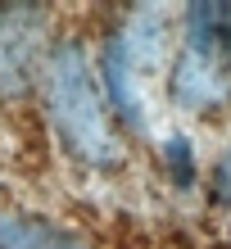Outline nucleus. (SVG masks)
I'll return each instance as SVG.
<instances>
[{
    "label": "nucleus",
    "mask_w": 231,
    "mask_h": 249,
    "mask_svg": "<svg viewBox=\"0 0 231 249\" xmlns=\"http://www.w3.org/2000/svg\"><path fill=\"white\" fill-rule=\"evenodd\" d=\"M41 100L54 141L64 145L68 159L82 168H118L123 145H118V113H113L100 72L77 36H64L50 46L46 72H41Z\"/></svg>",
    "instance_id": "obj_1"
},
{
    "label": "nucleus",
    "mask_w": 231,
    "mask_h": 249,
    "mask_svg": "<svg viewBox=\"0 0 231 249\" xmlns=\"http://www.w3.org/2000/svg\"><path fill=\"white\" fill-rule=\"evenodd\" d=\"M50 59V14L36 5H0V100H23Z\"/></svg>",
    "instance_id": "obj_2"
},
{
    "label": "nucleus",
    "mask_w": 231,
    "mask_h": 249,
    "mask_svg": "<svg viewBox=\"0 0 231 249\" xmlns=\"http://www.w3.org/2000/svg\"><path fill=\"white\" fill-rule=\"evenodd\" d=\"M168 95L177 100L186 113H218L231 105V68L222 54L213 50H191L181 46L177 64L168 77Z\"/></svg>",
    "instance_id": "obj_3"
},
{
    "label": "nucleus",
    "mask_w": 231,
    "mask_h": 249,
    "mask_svg": "<svg viewBox=\"0 0 231 249\" xmlns=\"http://www.w3.org/2000/svg\"><path fill=\"white\" fill-rule=\"evenodd\" d=\"M100 86H105V95H109V105L113 113H118V123H127L132 131H141L145 136V113H141V95H136V41L127 27H113V32L105 36V46H100Z\"/></svg>",
    "instance_id": "obj_4"
},
{
    "label": "nucleus",
    "mask_w": 231,
    "mask_h": 249,
    "mask_svg": "<svg viewBox=\"0 0 231 249\" xmlns=\"http://www.w3.org/2000/svg\"><path fill=\"white\" fill-rule=\"evenodd\" d=\"M0 249H68V231L46 217H9L0 213Z\"/></svg>",
    "instance_id": "obj_5"
},
{
    "label": "nucleus",
    "mask_w": 231,
    "mask_h": 249,
    "mask_svg": "<svg viewBox=\"0 0 231 249\" xmlns=\"http://www.w3.org/2000/svg\"><path fill=\"white\" fill-rule=\"evenodd\" d=\"M209 199L213 204H222V209H231V145H227V154L213 163L209 172Z\"/></svg>",
    "instance_id": "obj_6"
},
{
    "label": "nucleus",
    "mask_w": 231,
    "mask_h": 249,
    "mask_svg": "<svg viewBox=\"0 0 231 249\" xmlns=\"http://www.w3.org/2000/svg\"><path fill=\"white\" fill-rule=\"evenodd\" d=\"M168 172L177 177V186H191L195 181V163H191V145H186L181 136L168 141Z\"/></svg>",
    "instance_id": "obj_7"
},
{
    "label": "nucleus",
    "mask_w": 231,
    "mask_h": 249,
    "mask_svg": "<svg viewBox=\"0 0 231 249\" xmlns=\"http://www.w3.org/2000/svg\"><path fill=\"white\" fill-rule=\"evenodd\" d=\"M222 59L231 68V5H222Z\"/></svg>",
    "instance_id": "obj_8"
}]
</instances>
